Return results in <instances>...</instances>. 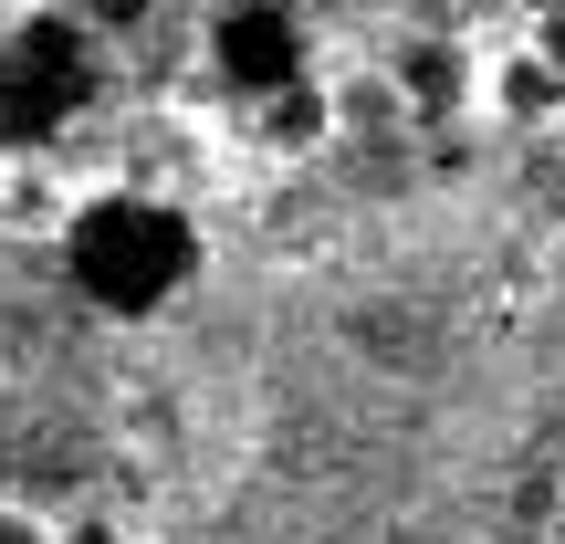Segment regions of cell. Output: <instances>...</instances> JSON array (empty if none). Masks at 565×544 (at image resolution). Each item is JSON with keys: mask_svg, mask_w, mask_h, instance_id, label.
Listing matches in <instances>:
<instances>
[{"mask_svg": "<svg viewBox=\"0 0 565 544\" xmlns=\"http://www.w3.org/2000/svg\"><path fill=\"white\" fill-rule=\"evenodd\" d=\"M263 544H471L565 429V200L419 179L294 210L210 335Z\"/></svg>", "mask_w": 565, "mask_h": 544, "instance_id": "obj_1", "label": "cell"}, {"mask_svg": "<svg viewBox=\"0 0 565 544\" xmlns=\"http://www.w3.org/2000/svg\"><path fill=\"white\" fill-rule=\"evenodd\" d=\"M53 282L95 324H158L210 282V231L168 189H95L53 242Z\"/></svg>", "mask_w": 565, "mask_h": 544, "instance_id": "obj_2", "label": "cell"}, {"mask_svg": "<svg viewBox=\"0 0 565 544\" xmlns=\"http://www.w3.org/2000/svg\"><path fill=\"white\" fill-rule=\"evenodd\" d=\"M105 95V32L84 11H21L0 32V158H42Z\"/></svg>", "mask_w": 565, "mask_h": 544, "instance_id": "obj_3", "label": "cell"}, {"mask_svg": "<svg viewBox=\"0 0 565 544\" xmlns=\"http://www.w3.org/2000/svg\"><path fill=\"white\" fill-rule=\"evenodd\" d=\"M200 63L231 105L282 95V84L315 74V21H303V0H221L200 32Z\"/></svg>", "mask_w": 565, "mask_h": 544, "instance_id": "obj_4", "label": "cell"}, {"mask_svg": "<svg viewBox=\"0 0 565 544\" xmlns=\"http://www.w3.org/2000/svg\"><path fill=\"white\" fill-rule=\"evenodd\" d=\"M471 84H482V74H471L461 42H450V32H419L398 53V74H387V95H398L419 126H440V116H461V105H471Z\"/></svg>", "mask_w": 565, "mask_h": 544, "instance_id": "obj_5", "label": "cell"}, {"mask_svg": "<svg viewBox=\"0 0 565 544\" xmlns=\"http://www.w3.org/2000/svg\"><path fill=\"white\" fill-rule=\"evenodd\" d=\"M482 95H492V116H503V126H555V116H565V74L534 53V42L492 63V74H482Z\"/></svg>", "mask_w": 565, "mask_h": 544, "instance_id": "obj_6", "label": "cell"}, {"mask_svg": "<svg viewBox=\"0 0 565 544\" xmlns=\"http://www.w3.org/2000/svg\"><path fill=\"white\" fill-rule=\"evenodd\" d=\"M0 544H53V513H32V503H0Z\"/></svg>", "mask_w": 565, "mask_h": 544, "instance_id": "obj_7", "label": "cell"}, {"mask_svg": "<svg viewBox=\"0 0 565 544\" xmlns=\"http://www.w3.org/2000/svg\"><path fill=\"white\" fill-rule=\"evenodd\" d=\"M84 21H95V32H137L147 0H84Z\"/></svg>", "mask_w": 565, "mask_h": 544, "instance_id": "obj_8", "label": "cell"}, {"mask_svg": "<svg viewBox=\"0 0 565 544\" xmlns=\"http://www.w3.org/2000/svg\"><path fill=\"white\" fill-rule=\"evenodd\" d=\"M534 53H545V63H555V74H565V11L545 21V32H534Z\"/></svg>", "mask_w": 565, "mask_h": 544, "instance_id": "obj_9", "label": "cell"}, {"mask_svg": "<svg viewBox=\"0 0 565 544\" xmlns=\"http://www.w3.org/2000/svg\"><path fill=\"white\" fill-rule=\"evenodd\" d=\"M555 11H565V0H534V21H555Z\"/></svg>", "mask_w": 565, "mask_h": 544, "instance_id": "obj_10", "label": "cell"}]
</instances>
